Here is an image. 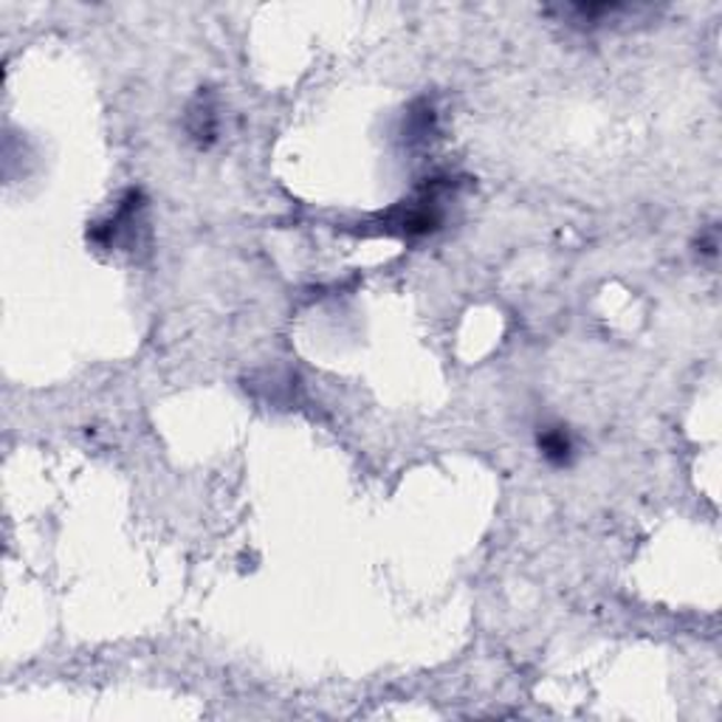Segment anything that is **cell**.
<instances>
[{"label": "cell", "instance_id": "2", "mask_svg": "<svg viewBox=\"0 0 722 722\" xmlns=\"http://www.w3.org/2000/svg\"><path fill=\"white\" fill-rule=\"evenodd\" d=\"M184 125H187L189 138H193L200 149H209L215 142H218L220 116H218V105H215L209 91H200V94L189 102Z\"/></svg>", "mask_w": 722, "mask_h": 722}, {"label": "cell", "instance_id": "3", "mask_svg": "<svg viewBox=\"0 0 722 722\" xmlns=\"http://www.w3.org/2000/svg\"><path fill=\"white\" fill-rule=\"evenodd\" d=\"M536 446H539L542 457L556 468L570 466L576 457V443L574 435L567 432V426H545V430H539Z\"/></svg>", "mask_w": 722, "mask_h": 722}, {"label": "cell", "instance_id": "1", "mask_svg": "<svg viewBox=\"0 0 722 722\" xmlns=\"http://www.w3.org/2000/svg\"><path fill=\"white\" fill-rule=\"evenodd\" d=\"M144 213L142 189H127L105 220L87 229V240L100 249H131L138 240Z\"/></svg>", "mask_w": 722, "mask_h": 722}]
</instances>
